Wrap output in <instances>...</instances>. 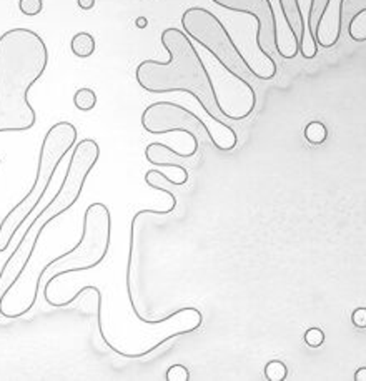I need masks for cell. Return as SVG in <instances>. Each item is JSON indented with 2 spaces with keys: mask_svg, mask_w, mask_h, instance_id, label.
Returning <instances> with one entry per match:
<instances>
[{
  "mask_svg": "<svg viewBox=\"0 0 366 381\" xmlns=\"http://www.w3.org/2000/svg\"><path fill=\"white\" fill-rule=\"evenodd\" d=\"M49 50L39 33L12 28L0 37V133L25 132L35 125L37 113L28 90L44 75Z\"/></svg>",
  "mask_w": 366,
  "mask_h": 381,
  "instance_id": "obj_1",
  "label": "cell"
},
{
  "mask_svg": "<svg viewBox=\"0 0 366 381\" xmlns=\"http://www.w3.org/2000/svg\"><path fill=\"white\" fill-rule=\"evenodd\" d=\"M161 45L170 55L168 62L144 60L137 67V82L150 93L187 92L198 100L208 117L220 120L205 62L195 49L187 33L170 27L161 32Z\"/></svg>",
  "mask_w": 366,
  "mask_h": 381,
  "instance_id": "obj_2",
  "label": "cell"
},
{
  "mask_svg": "<svg viewBox=\"0 0 366 381\" xmlns=\"http://www.w3.org/2000/svg\"><path fill=\"white\" fill-rule=\"evenodd\" d=\"M98 157L100 147L92 138H85V140L75 147L72 159L69 161L64 183H62L55 197L52 198V202L47 205L44 210L33 217L30 225L23 232L21 244L17 245L16 251L8 256L6 266L0 271V285L4 282H12L21 273V270L33 256V251H35L37 245H39V240L42 233L45 232L47 225L54 222L55 218H59L62 213L70 210L77 203L80 195H82L85 180H87L93 166L97 165Z\"/></svg>",
  "mask_w": 366,
  "mask_h": 381,
  "instance_id": "obj_3",
  "label": "cell"
},
{
  "mask_svg": "<svg viewBox=\"0 0 366 381\" xmlns=\"http://www.w3.org/2000/svg\"><path fill=\"white\" fill-rule=\"evenodd\" d=\"M75 140H77V128L69 122L55 123L45 133V138L40 147L39 166H37V177L35 182H33V187L4 217L2 223H0V254H4L8 249L18 228L25 223L27 218L30 217V213L39 207L52 178H54L55 170L59 169L60 161L64 160V157L75 145Z\"/></svg>",
  "mask_w": 366,
  "mask_h": 381,
  "instance_id": "obj_4",
  "label": "cell"
},
{
  "mask_svg": "<svg viewBox=\"0 0 366 381\" xmlns=\"http://www.w3.org/2000/svg\"><path fill=\"white\" fill-rule=\"evenodd\" d=\"M112 241V217L105 203L95 202L88 205L84 213L82 237L77 246L67 254L50 260L42 266V276L45 280V288L50 287L54 280L69 273L92 270L105 260Z\"/></svg>",
  "mask_w": 366,
  "mask_h": 381,
  "instance_id": "obj_5",
  "label": "cell"
},
{
  "mask_svg": "<svg viewBox=\"0 0 366 381\" xmlns=\"http://www.w3.org/2000/svg\"><path fill=\"white\" fill-rule=\"evenodd\" d=\"M182 27L187 37L210 52L225 69L241 79L246 77L248 69L241 59L239 47L231 40L223 23L210 11L203 7L187 8L182 16Z\"/></svg>",
  "mask_w": 366,
  "mask_h": 381,
  "instance_id": "obj_6",
  "label": "cell"
},
{
  "mask_svg": "<svg viewBox=\"0 0 366 381\" xmlns=\"http://www.w3.org/2000/svg\"><path fill=\"white\" fill-rule=\"evenodd\" d=\"M205 69L220 115L230 120H244L248 117L256 106L253 87L245 79L225 69L220 62H207Z\"/></svg>",
  "mask_w": 366,
  "mask_h": 381,
  "instance_id": "obj_7",
  "label": "cell"
},
{
  "mask_svg": "<svg viewBox=\"0 0 366 381\" xmlns=\"http://www.w3.org/2000/svg\"><path fill=\"white\" fill-rule=\"evenodd\" d=\"M140 122L145 132L154 133V135H164V133L172 132L187 133L188 137H192L195 149H198L200 142L207 144V140H210L205 123L193 112L172 102L151 103L142 113Z\"/></svg>",
  "mask_w": 366,
  "mask_h": 381,
  "instance_id": "obj_8",
  "label": "cell"
},
{
  "mask_svg": "<svg viewBox=\"0 0 366 381\" xmlns=\"http://www.w3.org/2000/svg\"><path fill=\"white\" fill-rule=\"evenodd\" d=\"M213 4L233 12L248 13L258 23L256 27V47L270 54L275 50L277 35V13L270 0H212Z\"/></svg>",
  "mask_w": 366,
  "mask_h": 381,
  "instance_id": "obj_9",
  "label": "cell"
},
{
  "mask_svg": "<svg viewBox=\"0 0 366 381\" xmlns=\"http://www.w3.org/2000/svg\"><path fill=\"white\" fill-rule=\"evenodd\" d=\"M331 0H311L310 8H308L307 13V33L303 37V40L299 42V54H302L305 59H315L318 54V45L315 42V28L320 22V18L323 16V12L326 11V7L330 6Z\"/></svg>",
  "mask_w": 366,
  "mask_h": 381,
  "instance_id": "obj_10",
  "label": "cell"
},
{
  "mask_svg": "<svg viewBox=\"0 0 366 381\" xmlns=\"http://www.w3.org/2000/svg\"><path fill=\"white\" fill-rule=\"evenodd\" d=\"M195 154H197L195 150H190L187 154H178V152L172 150L170 147L164 144H150L145 150V157L150 164L160 166H172V169H177L180 174L187 171V169L180 165L178 159H192Z\"/></svg>",
  "mask_w": 366,
  "mask_h": 381,
  "instance_id": "obj_11",
  "label": "cell"
},
{
  "mask_svg": "<svg viewBox=\"0 0 366 381\" xmlns=\"http://www.w3.org/2000/svg\"><path fill=\"white\" fill-rule=\"evenodd\" d=\"M278 4L280 8H282L285 22L288 23L294 35H297L298 42H302L307 33V25L305 17H303L302 8H299V2L298 0H278Z\"/></svg>",
  "mask_w": 366,
  "mask_h": 381,
  "instance_id": "obj_12",
  "label": "cell"
},
{
  "mask_svg": "<svg viewBox=\"0 0 366 381\" xmlns=\"http://www.w3.org/2000/svg\"><path fill=\"white\" fill-rule=\"evenodd\" d=\"M70 47H72L74 55L80 57V59H87V57H90L95 52V40L90 33L79 32L74 35Z\"/></svg>",
  "mask_w": 366,
  "mask_h": 381,
  "instance_id": "obj_13",
  "label": "cell"
},
{
  "mask_svg": "<svg viewBox=\"0 0 366 381\" xmlns=\"http://www.w3.org/2000/svg\"><path fill=\"white\" fill-rule=\"evenodd\" d=\"M366 11V0H338V13L341 25L343 22L351 21L356 13Z\"/></svg>",
  "mask_w": 366,
  "mask_h": 381,
  "instance_id": "obj_14",
  "label": "cell"
},
{
  "mask_svg": "<svg viewBox=\"0 0 366 381\" xmlns=\"http://www.w3.org/2000/svg\"><path fill=\"white\" fill-rule=\"evenodd\" d=\"M305 138L311 145H323L328 138V128L323 122L313 120L305 127Z\"/></svg>",
  "mask_w": 366,
  "mask_h": 381,
  "instance_id": "obj_15",
  "label": "cell"
},
{
  "mask_svg": "<svg viewBox=\"0 0 366 381\" xmlns=\"http://www.w3.org/2000/svg\"><path fill=\"white\" fill-rule=\"evenodd\" d=\"M348 33L355 42L366 40V11L356 13V16L348 22Z\"/></svg>",
  "mask_w": 366,
  "mask_h": 381,
  "instance_id": "obj_16",
  "label": "cell"
},
{
  "mask_svg": "<svg viewBox=\"0 0 366 381\" xmlns=\"http://www.w3.org/2000/svg\"><path fill=\"white\" fill-rule=\"evenodd\" d=\"M74 103L79 110L88 112L97 106V95L90 89H79L74 95Z\"/></svg>",
  "mask_w": 366,
  "mask_h": 381,
  "instance_id": "obj_17",
  "label": "cell"
},
{
  "mask_svg": "<svg viewBox=\"0 0 366 381\" xmlns=\"http://www.w3.org/2000/svg\"><path fill=\"white\" fill-rule=\"evenodd\" d=\"M265 378L268 381H285L288 376V368L283 361L272 360L265 366Z\"/></svg>",
  "mask_w": 366,
  "mask_h": 381,
  "instance_id": "obj_18",
  "label": "cell"
},
{
  "mask_svg": "<svg viewBox=\"0 0 366 381\" xmlns=\"http://www.w3.org/2000/svg\"><path fill=\"white\" fill-rule=\"evenodd\" d=\"M190 371L187 366L183 365H172L168 370H166V375H165V380L166 381H190Z\"/></svg>",
  "mask_w": 366,
  "mask_h": 381,
  "instance_id": "obj_19",
  "label": "cell"
},
{
  "mask_svg": "<svg viewBox=\"0 0 366 381\" xmlns=\"http://www.w3.org/2000/svg\"><path fill=\"white\" fill-rule=\"evenodd\" d=\"M18 8H21L23 16L35 17L39 16L42 8H44V2H42V0H21V2H18Z\"/></svg>",
  "mask_w": 366,
  "mask_h": 381,
  "instance_id": "obj_20",
  "label": "cell"
},
{
  "mask_svg": "<svg viewBox=\"0 0 366 381\" xmlns=\"http://www.w3.org/2000/svg\"><path fill=\"white\" fill-rule=\"evenodd\" d=\"M303 340L310 348H320L325 343V333H323L321 328H310V330H307Z\"/></svg>",
  "mask_w": 366,
  "mask_h": 381,
  "instance_id": "obj_21",
  "label": "cell"
},
{
  "mask_svg": "<svg viewBox=\"0 0 366 381\" xmlns=\"http://www.w3.org/2000/svg\"><path fill=\"white\" fill-rule=\"evenodd\" d=\"M351 323H353L356 328H360V330H365L366 328V308L365 307H360L355 309L353 315H351Z\"/></svg>",
  "mask_w": 366,
  "mask_h": 381,
  "instance_id": "obj_22",
  "label": "cell"
},
{
  "mask_svg": "<svg viewBox=\"0 0 366 381\" xmlns=\"http://www.w3.org/2000/svg\"><path fill=\"white\" fill-rule=\"evenodd\" d=\"M353 380L355 381H366V366H361V368L356 370Z\"/></svg>",
  "mask_w": 366,
  "mask_h": 381,
  "instance_id": "obj_23",
  "label": "cell"
},
{
  "mask_svg": "<svg viewBox=\"0 0 366 381\" xmlns=\"http://www.w3.org/2000/svg\"><path fill=\"white\" fill-rule=\"evenodd\" d=\"M79 7L84 8V11H90L95 6V0H77Z\"/></svg>",
  "mask_w": 366,
  "mask_h": 381,
  "instance_id": "obj_24",
  "label": "cell"
},
{
  "mask_svg": "<svg viewBox=\"0 0 366 381\" xmlns=\"http://www.w3.org/2000/svg\"><path fill=\"white\" fill-rule=\"evenodd\" d=\"M147 23H149V22H147V18H145V17L137 18V27H139V28H145V27H147Z\"/></svg>",
  "mask_w": 366,
  "mask_h": 381,
  "instance_id": "obj_25",
  "label": "cell"
}]
</instances>
